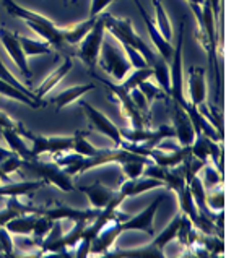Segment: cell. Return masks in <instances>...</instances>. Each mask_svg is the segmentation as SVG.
Instances as JSON below:
<instances>
[{"label":"cell","instance_id":"36","mask_svg":"<svg viewBox=\"0 0 226 258\" xmlns=\"http://www.w3.org/2000/svg\"><path fill=\"white\" fill-rule=\"evenodd\" d=\"M0 78H2V80H5V82L12 83L13 86H17L18 90H21V91H23L25 94H28V96H30V98L36 99L34 93H31L30 90H28V88H26V86H25L23 83H20L18 80H17L15 77H13V73H12V72H10L9 69L5 67V63H4V60H2V58H0ZM38 101H39V99H38Z\"/></svg>","mask_w":226,"mask_h":258},{"label":"cell","instance_id":"17","mask_svg":"<svg viewBox=\"0 0 226 258\" xmlns=\"http://www.w3.org/2000/svg\"><path fill=\"white\" fill-rule=\"evenodd\" d=\"M42 182L39 180H28V182H7L0 183V200L2 198H13L21 195H31L34 190L42 187Z\"/></svg>","mask_w":226,"mask_h":258},{"label":"cell","instance_id":"38","mask_svg":"<svg viewBox=\"0 0 226 258\" xmlns=\"http://www.w3.org/2000/svg\"><path fill=\"white\" fill-rule=\"evenodd\" d=\"M130 94V98H132L134 101V104L137 106V109L140 110L142 114L145 115H148V110H150V102L147 101V98L143 96V93L138 90V88H134V90H130L129 91Z\"/></svg>","mask_w":226,"mask_h":258},{"label":"cell","instance_id":"4","mask_svg":"<svg viewBox=\"0 0 226 258\" xmlns=\"http://www.w3.org/2000/svg\"><path fill=\"white\" fill-rule=\"evenodd\" d=\"M182 50H184V21L179 26V38H178V46L174 47V52L171 57V65H170V75H171V90L170 96L173 98V102H176L181 107L187 106V99L184 96V70H182Z\"/></svg>","mask_w":226,"mask_h":258},{"label":"cell","instance_id":"23","mask_svg":"<svg viewBox=\"0 0 226 258\" xmlns=\"http://www.w3.org/2000/svg\"><path fill=\"white\" fill-rule=\"evenodd\" d=\"M0 94L5 96V98L15 99L18 102H23L25 106H30L33 109H39V107H42V104H44L42 101L30 98L28 94H25L21 90H18L17 86H13L12 83L5 82V80H2V78H0Z\"/></svg>","mask_w":226,"mask_h":258},{"label":"cell","instance_id":"42","mask_svg":"<svg viewBox=\"0 0 226 258\" xmlns=\"http://www.w3.org/2000/svg\"><path fill=\"white\" fill-rule=\"evenodd\" d=\"M62 2H64L65 5H67V4H69V0H62Z\"/></svg>","mask_w":226,"mask_h":258},{"label":"cell","instance_id":"33","mask_svg":"<svg viewBox=\"0 0 226 258\" xmlns=\"http://www.w3.org/2000/svg\"><path fill=\"white\" fill-rule=\"evenodd\" d=\"M112 255H122V256H163V250H159L153 244H150V245H145L142 248L126 250V252H116Z\"/></svg>","mask_w":226,"mask_h":258},{"label":"cell","instance_id":"28","mask_svg":"<svg viewBox=\"0 0 226 258\" xmlns=\"http://www.w3.org/2000/svg\"><path fill=\"white\" fill-rule=\"evenodd\" d=\"M151 77H153V69H151V67L135 69L132 73H129V75H127L126 78H124L119 85H121L126 91H130V90H134V88H137L142 82H145V80H150Z\"/></svg>","mask_w":226,"mask_h":258},{"label":"cell","instance_id":"29","mask_svg":"<svg viewBox=\"0 0 226 258\" xmlns=\"http://www.w3.org/2000/svg\"><path fill=\"white\" fill-rule=\"evenodd\" d=\"M150 161L151 159L147 156H137L135 159L126 161V163L121 164L122 172L127 175V179H137V177H140L143 174V169L150 163Z\"/></svg>","mask_w":226,"mask_h":258},{"label":"cell","instance_id":"16","mask_svg":"<svg viewBox=\"0 0 226 258\" xmlns=\"http://www.w3.org/2000/svg\"><path fill=\"white\" fill-rule=\"evenodd\" d=\"M78 190L83 191V194L88 197L93 208H96V210H103L104 206L111 202V198L116 194V190L106 187L104 183H101V182H93L90 185H82V187H78Z\"/></svg>","mask_w":226,"mask_h":258},{"label":"cell","instance_id":"27","mask_svg":"<svg viewBox=\"0 0 226 258\" xmlns=\"http://www.w3.org/2000/svg\"><path fill=\"white\" fill-rule=\"evenodd\" d=\"M20 38V44L21 49L26 57H34V55H46V54H52L54 47L49 46L46 41H36V39H30L25 38V36H18Z\"/></svg>","mask_w":226,"mask_h":258},{"label":"cell","instance_id":"43","mask_svg":"<svg viewBox=\"0 0 226 258\" xmlns=\"http://www.w3.org/2000/svg\"><path fill=\"white\" fill-rule=\"evenodd\" d=\"M69 2H72V4H75V2H77V0H69Z\"/></svg>","mask_w":226,"mask_h":258},{"label":"cell","instance_id":"5","mask_svg":"<svg viewBox=\"0 0 226 258\" xmlns=\"http://www.w3.org/2000/svg\"><path fill=\"white\" fill-rule=\"evenodd\" d=\"M18 134L21 137H26L31 140V153L34 158L39 154L50 153V154H61L67 153L74 146V137H44V135H34L30 130L23 128L21 125L17 127Z\"/></svg>","mask_w":226,"mask_h":258},{"label":"cell","instance_id":"22","mask_svg":"<svg viewBox=\"0 0 226 258\" xmlns=\"http://www.w3.org/2000/svg\"><path fill=\"white\" fill-rule=\"evenodd\" d=\"M96 18L98 17H88L86 20L80 21V23H77L74 26L64 28V41H65V44H70V46H78L85 36L88 34L90 29L93 28Z\"/></svg>","mask_w":226,"mask_h":258},{"label":"cell","instance_id":"11","mask_svg":"<svg viewBox=\"0 0 226 258\" xmlns=\"http://www.w3.org/2000/svg\"><path fill=\"white\" fill-rule=\"evenodd\" d=\"M187 94L192 106L199 107L205 104L207 99V85H205V69L191 65L187 70Z\"/></svg>","mask_w":226,"mask_h":258},{"label":"cell","instance_id":"25","mask_svg":"<svg viewBox=\"0 0 226 258\" xmlns=\"http://www.w3.org/2000/svg\"><path fill=\"white\" fill-rule=\"evenodd\" d=\"M153 69V77L155 80H158L159 88L170 96V90H171V75H170V65H167V60L163 58L161 55L156 54L155 62L151 63Z\"/></svg>","mask_w":226,"mask_h":258},{"label":"cell","instance_id":"6","mask_svg":"<svg viewBox=\"0 0 226 258\" xmlns=\"http://www.w3.org/2000/svg\"><path fill=\"white\" fill-rule=\"evenodd\" d=\"M106 36V23H104V15L101 13L94 21L93 28L88 31V34L78 44V57L82 58L85 65H88L93 69L98 62V55L101 50V44Z\"/></svg>","mask_w":226,"mask_h":258},{"label":"cell","instance_id":"32","mask_svg":"<svg viewBox=\"0 0 226 258\" xmlns=\"http://www.w3.org/2000/svg\"><path fill=\"white\" fill-rule=\"evenodd\" d=\"M137 88L143 93V96L147 98V101L150 102V104L153 101H159V99H166L167 98V94L161 90V88L155 86L150 82V80H145V82H142Z\"/></svg>","mask_w":226,"mask_h":258},{"label":"cell","instance_id":"14","mask_svg":"<svg viewBox=\"0 0 226 258\" xmlns=\"http://www.w3.org/2000/svg\"><path fill=\"white\" fill-rule=\"evenodd\" d=\"M101 210H75L70 206H55V208H39L38 206V215H44L52 221L61 219H70V221H91L99 215Z\"/></svg>","mask_w":226,"mask_h":258},{"label":"cell","instance_id":"10","mask_svg":"<svg viewBox=\"0 0 226 258\" xmlns=\"http://www.w3.org/2000/svg\"><path fill=\"white\" fill-rule=\"evenodd\" d=\"M163 200H164V195H158L155 200H153L142 213H138L137 216L121 221L122 232L124 231H142V232H147L150 235H155V226H153V221H155V215L159 208V205L163 203Z\"/></svg>","mask_w":226,"mask_h":258},{"label":"cell","instance_id":"18","mask_svg":"<svg viewBox=\"0 0 226 258\" xmlns=\"http://www.w3.org/2000/svg\"><path fill=\"white\" fill-rule=\"evenodd\" d=\"M2 140L10 146V151L18 154L21 159H33L34 158L31 153V148L26 146L23 137L18 134L17 128H12V127L2 128Z\"/></svg>","mask_w":226,"mask_h":258},{"label":"cell","instance_id":"30","mask_svg":"<svg viewBox=\"0 0 226 258\" xmlns=\"http://www.w3.org/2000/svg\"><path fill=\"white\" fill-rule=\"evenodd\" d=\"M72 150L78 154H82L85 158L94 156V154L99 151V148H96V146L91 145L88 140L85 138V132H82V130H78L74 135V146H72Z\"/></svg>","mask_w":226,"mask_h":258},{"label":"cell","instance_id":"7","mask_svg":"<svg viewBox=\"0 0 226 258\" xmlns=\"http://www.w3.org/2000/svg\"><path fill=\"white\" fill-rule=\"evenodd\" d=\"M103 83L109 88V91L114 94V98L118 99V102L121 104L122 114L130 120V127H132V130H143V128H147L148 115L142 114L140 110L137 109V106L134 104L132 98H130L129 91L124 90V88L119 83L114 85L111 82H106V80H103Z\"/></svg>","mask_w":226,"mask_h":258},{"label":"cell","instance_id":"20","mask_svg":"<svg viewBox=\"0 0 226 258\" xmlns=\"http://www.w3.org/2000/svg\"><path fill=\"white\" fill-rule=\"evenodd\" d=\"M94 88H96V86H94L93 83L70 86V88H67V90L61 91L59 94L55 96V98L49 99V102H52V104H55V106H57V110H61L62 107L69 106V104H72V102H75L77 99H80L83 94H86L88 91H93Z\"/></svg>","mask_w":226,"mask_h":258},{"label":"cell","instance_id":"3","mask_svg":"<svg viewBox=\"0 0 226 258\" xmlns=\"http://www.w3.org/2000/svg\"><path fill=\"white\" fill-rule=\"evenodd\" d=\"M21 169L31 171L34 175H38L42 182L54 183V185L57 188H61L62 191H74L75 190L74 182H72V175L65 172V169L57 164L55 161L54 163H44V161H39L38 158L23 159Z\"/></svg>","mask_w":226,"mask_h":258},{"label":"cell","instance_id":"40","mask_svg":"<svg viewBox=\"0 0 226 258\" xmlns=\"http://www.w3.org/2000/svg\"><path fill=\"white\" fill-rule=\"evenodd\" d=\"M132 2L135 4V7H137V10L140 12V15H142V18H143V23H148V21H151V17L147 13V10H145V7L142 5V2L140 0H132Z\"/></svg>","mask_w":226,"mask_h":258},{"label":"cell","instance_id":"15","mask_svg":"<svg viewBox=\"0 0 226 258\" xmlns=\"http://www.w3.org/2000/svg\"><path fill=\"white\" fill-rule=\"evenodd\" d=\"M161 187H164L163 180L155 179V177H148V175H140V177H137V179H127L126 182H122L119 190L126 195V198H129V197H137L148 190L161 188Z\"/></svg>","mask_w":226,"mask_h":258},{"label":"cell","instance_id":"26","mask_svg":"<svg viewBox=\"0 0 226 258\" xmlns=\"http://www.w3.org/2000/svg\"><path fill=\"white\" fill-rule=\"evenodd\" d=\"M153 5H155V26L159 31V34L163 36L166 41L173 39V26H171V21L167 18V13L164 10V7L161 4V0H153Z\"/></svg>","mask_w":226,"mask_h":258},{"label":"cell","instance_id":"35","mask_svg":"<svg viewBox=\"0 0 226 258\" xmlns=\"http://www.w3.org/2000/svg\"><path fill=\"white\" fill-rule=\"evenodd\" d=\"M121 46L124 49V52H126L130 65H132V69H145V67H150L148 62H147V58H145L140 52H138L137 49L130 47V46H126V44H121Z\"/></svg>","mask_w":226,"mask_h":258},{"label":"cell","instance_id":"21","mask_svg":"<svg viewBox=\"0 0 226 258\" xmlns=\"http://www.w3.org/2000/svg\"><path fill=\"white\" fill-rule=\"evenodd\" d=\"M38 216L39 215H36V213H23V215H18L13 219H10L9 223L5 224V227L10 234L31 235L36 221H38Z\"/></svg>","mask_w":226,"mask_h":258},{"label":"cell","instance_id":"13","mask_svg":"<svg viewBox=\"0 0 226 258\" xmlns=\"http://www.w3.org/2000/svg\"><path fill=\"white\" fill-rule=\"evenodd\" d=\"M122 234L121 221L112 219L99 231L96 235V239L91 242L90 245V255H106L109 253V250L112 248L114 242L118 240V237Z\"/></svg>","mask_w":226,"mask_h":258},{"label":"cell","instance_id":"19","mask_svg":"<svg viewBox=\"0 0 226 258\" xmlns=\"http://www.w3.org/2000/svg\"><path fill=\"white\" fill-rule=\"evenodd\" d=\"M72 70V57H65L64 58V62H62V65L61 67H57L50 75L42 82V85L38 88V90L34 91V96H36V99H42L44 96L52 90V88L55 86V85H59L61 83V80L67 75V73Z\"/></svg>","mask_w":226,"mask_h":258},{"label":"cell","instance_id":"12","mask_svg":"<svg viewBox=\"0 0 226 258\" xmlns=\"http://www.w3.org/2000/svg\"><path fill=\"white\" fill-rule=\"evenodd\" d=\"M173 128L174 138H178L181 146H191L195 138V128L191 117L186 112L184 107L174 102L173 104Z\"/></svg>","mask_w":226,"mask_h":258},{"label":"cell","instance_id":"37","mask_svg":"<svg viewBox=\"0 0 226 258\" xmlns=\"http://www.w3.org/2000/svg\"><path fill=\"white\" fill-rule=\"evenodd\" d=\"M52 224H54L52 219H49L44 215H39L38 221H36V224H34V229H33L31 235H33L34 239H38V240L44 239L46 235H47V232L50 231V227H52Z\"/></svg>","mask_w":226,"mask_h":258},{"label":"cell","instance_id":"9","mask_svg":"<svg viewBox=\"0 0 226 258\" xmlns=\"http://www.w3.org/2000/svg\"><path fill=\"white\" fill-rule=\"evenodd\" d=\"M18 36H20L18 33L9 31L7 28H0V42H2L5 52L9 54V57L13 62H15L18 70L21 72V75H23L26 80H30L33 73H31L30 67H28V57L25 55L23 49H21Z\"/></svg>","mask_w":226,"mask_h":258},{"label":"cell","instance_id":"1","mask_svg":"<svg viewBox=\"0 0 226 258\" xmlns=\"http://www.w3.org/2000/svg\"><path fill=\"white\" fill-rule=\"evenodd\" d=\"M104 23H106V33L111 34L119 44H126V46L137 49L138 52L147 58L148 65L151 67V63L155 62V58H156V54L153 52L148 44L135 33L130 18H118V17H112V15H104Z\"/></svg>","mask_w":226,"mask_h":258},{"label":"cell","instance_id":"24","mask_svg":"<svg viewBox=\"0 0 226 258\" xmlns=\"http://www.w3.org/2000/svg\"><path fill=\"white\" fill-rule=\"evenodd\" d=\"M182 221H184V213H179V215H176L173 218V221L170 224H167L166 229L161 231V234L156 235L155 239H153L151 244L155 245L156 248L159 250H163L170 242H173L174 239L178 237V234H179V229H181V226H182Z\"/></svg>","mask_w":226,"mask_h":258},{"label":"cell","instance_id":"2","mask_svg":"<svg viewBox=\"0 0 226 258\" xmlns=\"http://www.w3.org/2000/svg\"><path fill=\"white\" fill-rule=\"evenodd\" d=\"M96 63H99V67L103 69L107 75H111L114 78V82H118V83H121L130 73V70H132V65H130L122 46L118 41H114L111 34H109L107 38L104 36Z\"/></svg>","mask_w":226,"mask_h":258},{"label":"cell","instance_id":"8","mask_svg":"<svg viewBox=\"0 0 226 258\" xmlns=\"http://www.w3.org/2000/svg\"><path fill=\"white\" fill-rule=\"evenodd\" d=\"M82 109H83L85 115L88 117V120L93 125V128H96L98 132H101V134L106 135L107 138H111L114 142L116 148H122L124 143H126V140H124L119 127H116V125L109 120L107 117L101 112V110H98L96 107H93L90 102L82 101Z\"/></svg>","mask_w":226,"mask_h":258},{"label":"cell","instance_id":"39","mask_svg":"<svg viewBox=\"0 0 226 258\" xmlns=\"http://www.w3.org/2000/svg\"><path fill=\"white\" fill-rule=\"evenodd\" d=\"M112 2H118V0H91L90 17H99Z\"/></svg>","mask_w":226,"mask_h":258},{"label":"cell","instance_id":"41","mask_svg":"<svg viewBox=\"0 0 226 258\" xmlns=\"http://www.w3.org/2000/svg\"><path fill=\"white\" fill-rule=\"evenodd\" d=\"M189 4H203L205 0H187Z\"/></svg>","mask_w":226,"mask_h":258},{"label":"cell","instance_id":"34","mask_svg":"<svg viewBox=\"0 0 226 258\" xmlns=\"http://www.w3.org/2000/svg\"><path fill=\"white\" fill-rule=\"evenodd\" d=\"M21 163H23V159H21L18 154L12 153L9 158H5V159L0 161V172L9 177L10 174L20 171V169H21Z\"/></svg>","mask_w":226,"mask_h":258},{"label":"cell","instance_id":"31","mask_svg":"<svg viewBox=\"0 0 226 258\" xmlns=\"http://www.w3.org/2000/svg\"><path fill=\"white\" fill-rule=\"evenodd\" d=\"M205 203H207V208L213 213L224 211V187L221 185L220 190H218V187H215L213 191H210L208 195H205Z\"/></svg>","mask_w":226,"mask_h":258}]
</instances>
